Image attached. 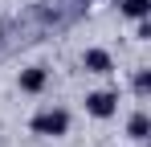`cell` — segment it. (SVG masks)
I'll return each mask as SVG.
<instances>
[{
  "mask_svg": "<svg viewBox=\"0 0 151 147\" xmlns=\"http://www.w3.org/2000/svg\"><path fill=\"white\" fill-rule=\"evenodd\" d=\"M135 90H139V94L151 90V70H139V74H135Z\"/></svg>",
  "mask_w": 151,
  "mask_h": 147,
  "instance_id": "obj_7",
  "label": "cell"
},
{
  "mask_svg": "<svg viewBox=\"0 0 151 147\" xmlns=\"http://www.w3.org/2000/svg\"><path fill=\"white\" fill-rule=\"evenodd\" d=\"M65 131H70V115H65V110H41V115L33 119V135L57 139V135H65Z\"/></svg>",
  "mask_w": 151,
  "mask_h": 147,
  "instance_id": "obj_1",
  "label": "cell"
},
{
  "mask_svg": "<svg viewBox=\"0 0 151 147\" xmlns=\"http://www.w3.org/2000/svg\"><path fill=\"white\" fill-rule=\"evenodd\" d=\"M135 37H139V41H147V37H151V24H147V17L139 21V33H135Z\"/></svg>",
  "mask_w": 151,
  "mask_h": 147,
  "instance_id": "obj_8",
  "label": "cell"
},
{
  "mask_svg": "<svg viewBox=\"0 0 151 147\" xmlns=\"http://www.w3.org/2000/svg\"><path fill=\"white\" fill-rule=\"evenodd\" d=\"M45 82H49V74L41 70V66L21 70V90H25V94H41V90H45Z\"/></svg>",
  "mask_w": 151,
  "mask_h": 147,
  "instance_id": "obj_3",
  "label": "cell"
},
{
  "mask_svg": "<svg viewBox=\"0 0 151 147\" xmlns=\"http://www.w3.org/2000/svg\"><path fill=\"white\" fill-rule=\"evenodd\" d=\"M82 66H86L90 74H110V70H114V66H110V53H106V49H86Z\"/></svg>",
  "mask_w": 151,
  "mask_h": 147,
  "instance_id": "obj_4",
  "label": "cell"
},
{
  "mask_svg": "<svg viewBox=\"0 0 151 147\" xmlns=\"http://www.w3.org/2000/svg\"><path fill=\"white\" fill-rule=\"evenodd\" d=\"M119 8H123V17H131V21H143L151 12V0H119Z\"/></svg>",
  "mask_w": 151,
  "mask_h": 147,
  "instance_id": "obj_5",
  "label": "cell"
},
{
  "mask_svg": "<svg viewBox=\"0 0 151 147\" xmlns=\"http://www.w3.org/2000/svg\"><path fill=\"white\" fill-rule=\"evenodd\" d=\"M86 110H90L94 119H110V115L119 110V94H114V90H94V94H86Z\"/></svg>",
  "mask_w": 151,
  "mask_h": 147,
  "instance_id": "obj_2",
  "label": "cell"
},
{
  "mask_svg": "<svg viewBox=\"0 0 151 147\" xmlns=\"http://www.w3.org/2000/svg\"><path fill=\"white\" fill-rule=\"evenodd\" d=\"M147 131H151V119L143 115V110H139V115H131V122H127V135H131V139H139V143H143V139H147Z\"/></svg>",
  "mask_w": 151,
  "mask_h": 147,
  "instance_id": "obj_6",
  "label": "cell"
}]
</instances>
